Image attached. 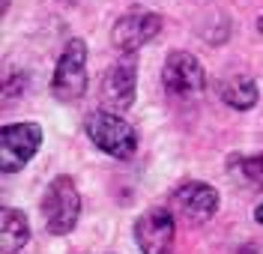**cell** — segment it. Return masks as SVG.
I'll return each instance as SVG.
<instances>
[{
  "label": "cell",
  "instance_id": "30bf717a",
  "mask_svg": "<svg viewBox=\"0 0 263 254\" xmlns=\"http://www.w3.org/2000/svg\"><path fill=\"white\" fill-rule=\"evenodd\" d=\"M218 96H221L224 105H230L233 111H251V108L257 105V99H260V87H257V81H254L251 75L239 72V75L221 78Z\"/></svg>",
  "mask_w": 263,
  "mask_h": 254
},
{
  "label": "cell",
  "instance_id": "8992f818",
  "mask_svg": "<svg viewBox=\"0 0 263 254\" xmlns=\"http://www.w3.org/2000/svg\"><path fill=\"white\" fill-rule=\"evenodd\" d=\"M164 21L159 12H153L147 6H135L126 15H120L111 27V42L117 51L123 54H135L138 48H144L147 42H153L156 36L162 33Z\"/></svg>",
  "mask_w": 263,
  "mask_h": 254
},
{
  "label": "cell",
  "instance_id": "7c38bea8",
  "mask_svg": "<svg viewBox=\"0 0 263 254\" xmlns=\"http://www.w3.org/2000/svg\"><path fill=\"white\" fill-rule=\"evenodd\" d=\"M230 168H236L248 183L263 186V152L260 155H233L230 159Z\"/></svg>",
  "mask_w": 263,
  "mask_h": 254
},
{
  "label": "cell",
  "instance_id": "2e32d148",
  "mask_svg": "<svg viewBox=\"0 0 263 254\" xmlns=\"http://www.w3.org/2000/svg\"><path fill=\"white\" fill-rule=\"evenodd\" d=\"M66 3H75V0H66Z\"/></svg>",
  "mask_w": 263,
  "mask_h": 254
},
{
  "label": "cell",
  "instance_id": "5bb4252c",
  "mask_svg": "<svg viewBox=\"0 0 263 254\" xmlns=\"http://www.w3.org/2000/svg\"><path fill=\"white\" fill-rule=\"evenodd\" d=\"M9 3H12V0H3V3H0V9L6 12V9H9Z\"/></svg>",
  "mask_w": 263,
  "mask_h": 254
},
{
  "label": "cell",
  "instance_id": "4fadbf2b",
  "mask_svg": "<svg viewBox=\"0 0 263 254\" xmlns=\"http://www.w3.org/2000/svg\"><path fill=\"white\" fill-rule=\"evenodd\" d=\"M254 219H257V221L263 224V201L257 203V206H254Z\"/></svg>",
  "mask_w": 263,
  "mask_h": 254
},
{
  "label": "cell",
  "instance_id": "5b68a950",
  "mask_svg": "<svg viewBox=\"0 0 263 254\" xmlns=\"http://www.w3.org/2000/svg\"><path fill=\"white\" fill-rule=\"evenodd\" d=\"M42 126L39 123H9L0 129V168L3 173H18L42 147Z\"/></svg>",
  "mask_w": 263,
  "mask_h": 254
},
{
  "label": "cell",
  "instance_id": "6da1fadb",
  "mask_svg": "<svg viewBox=\"0 0 263 254\" xmlns=\"http://www.w3.org/2000/svg\"><path fill=\"white\" fill-rule=\"evenodd\" d=\"M39 209H42L48 233H54V237L72 233L75 224H78V216H81V194H78L75 180L66 177V173L54 177L45 188V194H42Z\"/></svg>",
  "mask_w": 263,
  "mask_h": 254
},
{
  "label": "cell",
  "instance_id": "52a82bcc",
  "mask_svg": "<svg viewBox=\"0 0 263 254\" xmlns=\"http://www.w3.org/2000/svg\"><path fill=\"white\" fill-rule=\"evenodd\" d=\"M135 239L144 254H174L177 239V221L162 206H149L135 221Z\"/></svg>",
  "mask_w": 263,
  "mask_h": 254
},
{
  "label": "cell",
  "instance_id": "ba28073f",
  "mask_svg": "<svg viewBox=\"0 0 263 254\" xmlns=\"http://www.w3.org/2000/svg\"><path fill=\"white\" fill-rule=\"evenodd\" d=\"M135 90H138V60L132 54H126L102 78L99 96H102L105 111H117V114L120 111H129L132 102H135Z\"/></svg>",
  "mask_w": 263,
  "mask_h": 254
},
{
  "label": "cell",
  "instance_id": "9c48e42d",
  "mask_svg": "<svg viewBox=\"0 0 263 254\" xmlns=\"http://www.w3.org/2000/svg\"><path fill=\"white\" fill-rule=\"evenodd\" d=\"M174 203L180 206L182 212L192 221H210L221 206V198L210 183H200V180H189L182 186L174 188Z\"/></svg>",
  "mask_w": 263,
  "mask_h": 254
},
{
  "label": "cell",
  "instance_id": "9a60e30c",
  "mask_svg": "<svg viewBox=\"0 0 263 254\" xmlns=\"http://www.w3.org/2000/svg\"><path fill=\"white\" fill-rule=\"evenodd\" d=\"M257 30H260V36H263V15L257 18Z\"/></svg>",
  "mask_w": 263,
  "mask_h": 254
},
{
  "label": "cell",
  "instance_id": "277c9868",
  "mask_svg": "<svg viewBox=\"0 0 263 254\" xmlns=\"http://www.w3.org/2000/svg\"><path fill=\"white\" fill-rule=\"evenodd\" d=\"M162 87L171 99H195L206 90V72L195 54L171 51L162 66Z\"/></svg>",
  "mask_w": 263,
  "mask_h": 254
},
{
  "label": "cell",
  "instance_id": "8fae6325",
  "mask_svg": "<svg viewBox=\"0 0 263 254\" xmlns=\"http://www.w3.org/2000/svg\"><path fill=\"white\" fill-rule=\"evenodd\" d=\"M30 242V221L21 209L3 206L0 209V248L3 254H15Z\"/></svg>",
  "mask_w": 263,
  "mask_h": 254
},
{
  "label": "cell",
  "instance_id": "3957f363",
  "mask_svg": "<svg viewBox=\"0 0 263 254\" xmlns=\"http://www.w3.org/2000/svg\"><path fill=\"white\" fill-rule=\"evenodd\" d=\"M87 90V45L69 39L51 75V96L57 102H78Z\"/></svg>",
  "mask_w": 263,
  "mask_h": 254
},
{
  "label": "cell",
  "instance_id": "7a4b0ae2",
  "mask_svg": "<svg viewBox=\"0 0 263 254\" xmlns=\"http://www.w3.org/2000/svg\"><path fill=\"white\" fill-rule=\"evenodd\" d=\"M87 138L111 159H132L138 152V132L117 111H93L84 120Z\"/></svg>",
  "mask_w": 263,
  "mask_h": 254
}]
</instances>
